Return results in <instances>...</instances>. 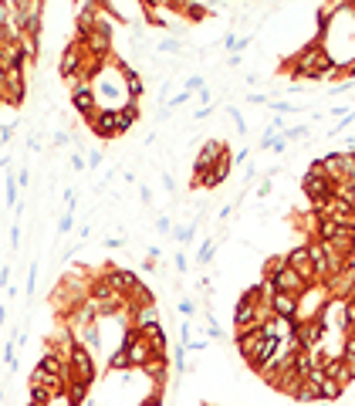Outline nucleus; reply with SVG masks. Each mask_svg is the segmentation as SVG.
Here are the masks:
<instances>
[{
	"label": "nucleus",
	"instance_id": "12",
	"mask_svg": "<svg viewBox=\"0 0 355 406\" xmlns=\"http://www.w3.org/2000/svg\"><path fill=\"white\" fill-rule=\"evenodd\" d=\"M321 366H325V372H328L332 379H338L342 386H349V383H352V379H355V369L349 366V363H345L342 356H328V359H325Z\"/></svg>",
	"mask_w": 355,
	"mask_h": 406
},
{
	"label": "nucleus",
	"instance_id": "27",
	"mask_svg": "<svg viewBox=\"0 0 355 406\" xmlns=\"http://www.w3.org/2000/svg\"><path fill=\"white\" fill-rule=\"evenodd\" d=\"M352 4H355V0H352Z\"/></svg>",
	"mask_w": 355,
	"mask_h": 406
},
{
	"label": "nucleus",
	"instance_id": "3",
	"mask_svg": "<svg viewBox=\"0 0 355 406\" xmlns=\"http://www.w3.org/2000/svg\"><path fill=\"white\" fill-rule=\"evenodd\" d=\"M301 187H305V196L312 200V203H325V200H332L335 196V183H332V176L321 170V163H315L308 173H305V180H301Z\"/></svg>",
	"mask_w": 355,
	"mask_h": 406
},
{
	"label": "nucleus",
	"instance_id": "6",
	"mask_svg": "<svg viewBox=\"0 0 355 406\" xmlns=\"http://www.w3.org/2000/svg\"><path fill=\"white\" fill-rule=\"evenodd\" d=\"M271 285H274V291H288V295H301V291L308 288L312 281H305L301 274H298L291 264H284V268L277 271V274H271Z\"/></svg>",
	"mask_w": 355,
	"mask_h": 406
},
{
	"label": "nucleus",
	"instance_id": "11",
	"mask_svg": "<svg viewBox=\"0 0 355 406\" xmlns=\"http://www.w3.org/2000/svg\"><path fill=\"white\" fill-rule=\"evenodd\" d=\"M260 339H264V329H247V332H237V349L244 356V363H254L257 349H260Z\"/></svg>",
	"mask_w": 355,
	"mask_h": 406
},
{
	"label": "nucleus",
	"instance_id": "16",
	"mask_svg": "<svg viewBox=\"0 0 355 406\" xmlns=\"http://www.w3.org/2000/svg\"><path fill=\"white\" fill-rule=\"evenodd\" d=\"M142 372H146V376H149L156 386H162V383H166V356H156L153 363H146V366H142Z\"/></svg>",
	"mask_w": 355,
	"mask_h": 406
},
{
	"label": "nucleus",
	"instance_id": "24",
	"mask_svg": "<svg viewBox=\"0 0 355 406\" xmlns=\"http://www.w3.org/2000/svg\"><path fill=\"white\" fill-rule=\"evenodd\" d=\"M179 311L190 318V315H193V302H190V298H183V302H179Z\"/></svg>",
	"mask_w": 355,
	"mask_h": 406
},
{
	"label": "nucleus",
	"instance_id": "26",
	"mask_svg": "<svg viewBox=\"0 0 355 406\" xmlns=\"http://www.w3.org/2000/svg\"><path fill=\"white\" fill-rule=\"evenodd\" d=\"M352 153H355V149H352Z\"/></svg>",
	"mask_w": 355,
	"mask_h": 406
},
{
	"label": "nucleus",
	"instance_id": "5",
	"mask_svg": "<svg viewBox=\"0 0 355 406\" xmlns=\"http://www.w3.org/2000/svg\"><path fill=\"white\" fill-rule=\"evenodd\" d=\"M68 369H71V379H81V383H92V379H95V359H92L88 346L75 342L71 356H68Z\"/></svg>",
	"mask_w": 355,
	"mask_h": 406
},
{
	"label": "nucleus",
	"instance_id": "25",
	"mask_svg": "<svg viewBox=\"0 0 355 406\" xmlns=\"http://www.w3.org/2000/svg\"><path fill=\"white\" fill-rule=\"evenodd\" d=\"M156 227H159L162 234H169V217H159V224H156Z\"/></svg>",
	"mask_w": 355,
	"mask_h": 406
},
{
	"label": "nucleus",
	"instance_id": "1",
	"mask_svg": "<svg viewBox=\"0 0 355 406\" xmlns=\"http://www.w3.org/2000/svg\"><path fill=\"white\" fill-rule=\"evenodd\" d=\"M136 119H139L136 102H129V105H122V109H102L99 116L92 119V133L99 135V139H116V135L129 133V129L136 126Z\"/></svg>",
	"mask_w": 355,
	"mask_h": 406
},
{
	"label": "nucleus",
	"instance_id": "9",
	"mask_svg": "<svg viewBox=\"0 0 355 406\" xmlns=\"http://www.w3.org/2000/svg\"><path fill=\"white\" fill-rule=\"evenodd\" d=\"M288 264L305 278V281H318V274H315V261H312V254H308V244L305 248H295V251L288 254Z\"/></svg>",
	"mask_w": 355,
	"mask_h": 406
},
{
	"label": "nucleus",
	"instance_id": "17",
	"mask_svg": "<svg viewBox=\"0 0 355 406\" xmlns=\"http://www.w3.org/2000/svg\"><path fill=\"white\" fill-rule=\"evenodd\" d=\"M342 383H338V379H332V376H328V372H325V379H321V386H318V393H321V400H325V403H335L338 396H342Z\"/></svg>",
	"mask_w": 355,
	"mask_h": 406
},
{
	"label": "nucleus",
	"instance_id": "13",
	"mask_svg": "<svg viewBox=\"0 0 355 406\" xmlns=\"http://www.w3.org/2000/svg\"><path fill=\"white\" fill-rule=\"evenodd\" d=\"M271 309H274V315H281V318H291V322H295V315H298V295H288V291H274V298H271Z\"/></svg>",
	"mask_w": 355,
	"mask_h": 406
},
{
	"label": "nucleus",
	"instance_id": "10",
	"mask_svg": "<svg viewBox=\"0 0 355 406\" xmlns=\"http://www.w3.org/2000/svg\"><path fill=\"white\" fill-rule=\"evenodd\" d=\"M105 278H109V285L118 291V295H129L132 298V291L139 288V278L132 271H122V268H109L105 271Z\"/></svg>",
	"mask_w": 355,
	"mask_h": 406
},
{
	"label": "nucleus",
	"instance_id": "15",
	"mask_svg": "<svg viewBox=\"0 0 355 406\" xmlns=\"http://www.w3.org/2000/svg\"><path fill=\"white\" fill-rule=\"evenodd\" d=\"M149 342H153V349H156V356H166V332H162V325H146V329H139Z\"/></svg>",
	"mask_w": 355,
	"mask_h": 406
},
{
	"label": "nucleus",
	"instance_id": "21",
	"mask_svg": "<svg viewBox=\"0 0 355 406\" xmlns=\"http://www.w3.org/2000/svg\"><path fill=\"white\" fill-rule=\"evenodd\" d=\"M159 51H169V55H176V51H183V44H179V41H159Z\"/></svg>",
	"mask_w": 355,
	"mask_h": 406
},
{
	"label": "nucleus",
	"instance_id": "7",
	"mask_svg": "<svg viewBox=\"0 0 355 406\" xmlns=\"http://www.w3.org/2000/svg\"><path fill=\"white\" fill-rule=\"evenodd\" d=\"M81 65H85V44L81 41H71L64 51H61V61H58V72L61 78H71L81 72Z\"/></svg>",
	"mask_w": 355,
	"mask_h": 406
},
{
	"label": "nucleus",
	"instance_id": "20",
	"mask_svg": "<svg viewBox=\"0 0 355 406\" xmlns=\"http://www.w3.org/2000/svg\"><path fill=\"white\" fill-rule=\"evenodd\" d=\"M210 257H214V241H207V244H203V248H200L197 261H200V264H210Z\"/></svg>",
	"mask_w": 355,
	"mask_h": 406
},
{
	"label": "nucleus",
	"instance_id": "14",
	"mask_svg": "<svg viewBox=\"0 0 355 406\" xmlns=\"http://www.w3.org/2000/svg\"><path fill=\"white\" fill-rule=\"evenodd\" d=\"M230 166H234V159H230V156H223V159H220L217 166H214L210 173H207L203 180H200V187H220V183H223V180L230 176Z\"/></svg>",
	"mask_w": 355,
	"mask_h": 406
},
{
	"label": "nucleus",
	"instance_id": "2",
	"mask_svg": "<svg viewBox=\"0 0 355 406\" xmlns=\"http://www.w3.org/2000/svg\"><path fill=\"white\" fill-rule=\"evenodd\" d=\"M332 302V291H328V285L321 281H312L308 288L298 295V315H295V322L301 325V322H318L321 318V311H325V305Z\"/></svg>",
	"mask_w": 355,
	"mask_h": 406
},
{
	"label": "nucleus",
	"instance_id": "8",
	"mask_svg": "<svg viewBox=\"0 0 355 406\" xmlns=\"http://www.w3.org/2000/svg\"><path fill=\"white\" fill-rule=\"evenodd\" d=\"M71 102H75V109H78V112L88 119V122H92V119L102 112V109H99V98H95V92H92V85H81V88H75V92H71Z\"/></svg>",
	"mask_w": 355,
	"mask_h": 406
},
{
	"label": "nucleus",
	"instance_id": "19",
	"mask_svg": "<svg viewBox=\"0 0 355 406\" xmlns=\"http://www.w3.org/2000/svg\"><path fill=\"white\" fill-rule=\"evenodd\" d=\"M109 369H112V372H122V369H132V363H129V352H125V349H118V352H112V356H109Z\"/></svg>",
	"mask_w": 355,
	"mask_h": 406
},
{
	"label": "nucleus",
	"instance_id": "22",
	"mask_svg": "<svg viewBox=\"0 0 355 406\" xmlns=\"http://www.w3.org/2000/svg\"><path fill=\"white\" fill-rule=\"evenodd\" d=\"M176 241L179 244H190L193 241V227H176Z\"/></svg>",
	"mask_w": 355,
	"mask_h": 406
},
{
	"label": "nucleus",
	"instance_id": "18",
	"mask_svg": "<svg viewBox=\"0 0 355 406\" xmlns=\"http://www.w3.org/2000/svg\"><path fill=\"white\" fill-rule=\"evenodd\" d=\"M88 386H92V383H81V379H71L64 393H68V400H71L75 406H81V403H85V393H88Z\"/></svg>",
	"mask_w": 355,
	"mask_h": 406
},
{
	"label": "nucleus",
	"instance_id": "4",
	"mask_svg": "<svg viewBox=\"0 0 355 406\" xmlns=\"http://www.w3.org/2000/svg\"><path fill=\"white\" fill-rule=\"evenodd\" d=\"M223 156H227V146H223L220 139H210V142H203V149L197 153V163H193V173H197V176H193V187H200V180L210 173V170L217 166Z\"/></svg>",
	"mask_w": 355,
	"mask_h": 406
},
{
	"label": "nucleus",
	"instance_id": "23",
	"mask_svg": "<svg viewBox=\"0 0 355 406\" xmlns=\"http://www.w3.org/2000/svg\"><path fill=\"white\" fill-rule=\"evenodd\" d=\"M58 231H61V234H68V231H71V213H64V217H61Z\"/></svg>",
	"mask_w": 355,
	"mask_h": 406
}]
</instances>
